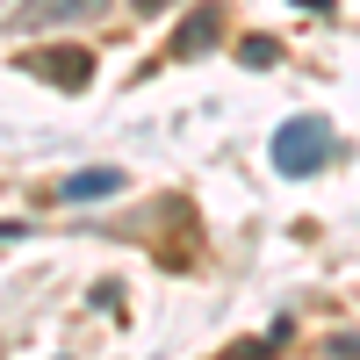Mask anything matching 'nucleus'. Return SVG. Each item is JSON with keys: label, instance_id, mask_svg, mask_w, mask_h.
I'll return each mask as SVG.
<instances>
[{"label": "nucleus", "instance_id": "obj_4", "mask_svg": "<svg viewBox=\"0 0 360 360\" xmlns=\"http://www.w3.org/2000/svg\"><path fill=\"white\" fill-rule=\"evenodd\" d=\"M65 202H101V195H123V166H94V173H65L58 180Z\"/></svg>", "mask_w": 360, "mask_h": 360}, {"label": "nucleus", "instance_id": "obj_1", "mask_svg": "<svg viewBox=\"0 0 360 360\" xmlns=\"http://www.w3.org/2000/svg\"><path fill=\"white\" fill-rule=\"evenodd\" d=\"M324 159H332V123H324V115H288V123L274 130V166H281L288 180L317 173Z\"/></svg>", "mask_w": 360, "mask_h": 360}, {"label": "nucleus", "instance_id": "obj_7", "mask_svg": "<svg viewBox=\"0 0 360 360\" xmlns=\"http://www.w3.org/2000/svg\"><path fill=\"white\" fill-rule=\"evenodd\" d=\"M238 65H252V72L281 65V44H274V37H245V44H238Z\"/></svg>", "mask_w": 360, "mask_h": 360}, {"label": "nucleus", "instance_id": "obj_2", "mask_svg": "<svg viewBox=\"0 0 360 360\" xmlns=\"http://www.w3.org/2000/svg\"><path fill=\"white\" fill-rule=\"evenodd\" d=\"M15 65H29L37 79L65 86V94H79V86L94 79V51H79V44H51V51H29V58H15Z\"/></svg>", "mask_w": 360, "mask_h": 360}, {"label": "nucleus", "instance_id": "obj_3", "mask_svg": "<svg viewBox=\"0 0 360 360\" xmlns=\"http://www.w3.org/2000/svg\"><path fill=\"white\" fill-rule=\"evenodd\" d=\"M217 37H224V8H217V0H209V8H195L188 22L173 29V51H180V58H202V51L217 44Z\"/></svg>", "mask_w": 360, "mask_h": 360}, {"label": "nucleus", "instance_id": "obj_8", "mask_svg": "<svg viewBox=\"0 0 360 360\" xmlns=\"http://www.w3.org/2000/svg\"><path fill=\"white\" fill-rule=\"evenodd\" d=\"M332 360H360V332H339L332 339Z\"/></svg>", "mask_w": 360, "mask_h": 360}, {"label": "nucleus", "instance_id": "obj_9", "mask_svg": "<svg viewBox=\"0 0 360 360\" xmlns=\"http://www.w3.org/2000/svg\"><path fill=\"white\" fill-rule=\"evenodd\" d=\"M130 8H137V15H166L173 0H130Z\"/></svg>", "mask_w": 360, "mask_h": 360}, {"label": "nucleus", "instance_id": "obj_5", "mask_svg": "<svg viewBox=\"0 0 360 360\" xmlns=\"http://www.w3.org/2000/svg\"><path fill=\"white\" fill-rule=\"evenodd\" d=\"M288 332H295V324H288V317H274V324H266V339H245V346H231V360H274V353L288 346Z\"/></svg>", "mask_w": 360, "mask_h": 360}, {"label": "nucleus", "instance_id": "obj_6", "mask_svg": "<svg viewBox=\"0 0 360 360\" xmlns=\"http://www.w3.org/2000/svg\"><path fill=\"white\" fill-rule=\"evenodd\" d=\"M101 0H37L29 8V22H72V15H94Z\"/></svg>", "mask_w": 360, "mask_h": 360}, {"label": "nucleus", "instance_id": "obj_10", "mask_svg": "<svg viewBox=\"0 0 360 360\" xmlns=\"http://www.w3.org/2000/svg\"><path fill=\"white\" fill-rule=\"evenodd\" d=\"M295 8H317V15H332V0H295Z\"/></svg>", "mask_w": 360, "mask_h": 360}]
</instances>
